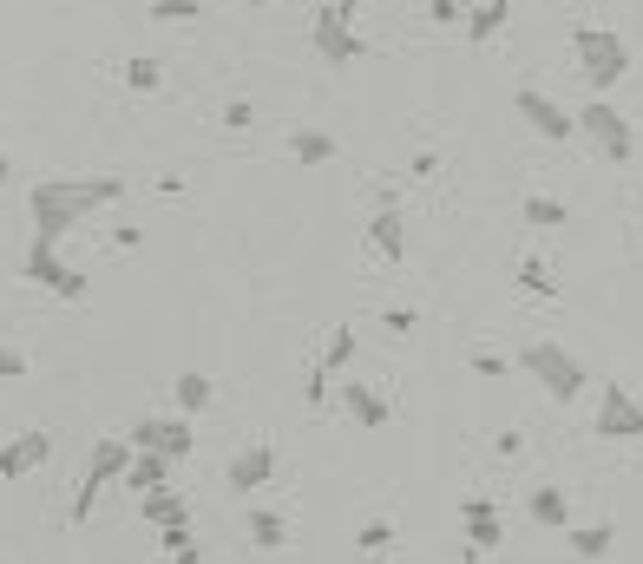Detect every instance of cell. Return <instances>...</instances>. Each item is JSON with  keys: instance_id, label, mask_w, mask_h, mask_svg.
<instances>
[{"instance_id": "1", "label": "cell", "mask_w": 643, "mask_h": 564, "mask_svg": "<svg viewBox=\"0 0 643 564\" xmlns=\"http://www.w3.org/2000/svg\"><path fill=\"white\" fill-rule=\"evenodd\" d=\"M125 197V177H39L26 191V210H33V243L39 256H59V237H72L92 210L118 204Z\"/></svg>"}, {"instance_id": "2", "label": "cell", "mask_w": 643, "mask_h": 564, "mask_svg": "<svg viewBox=\"0 0 643 564\" xmlns=\"http://www.w3.org/2000/svg\"><path fill=\"white\" fill-rule=\"evenodd\" d=\"M572 53H578L585 85H598V92H611V85L631 72V46H624L611 26H578V33H572Z\"/></svg>"}, {"instance_id": "3", "label": "cell", "mask_w": 643, "mask_h": 564, "mask_svg": "<svg viewBox=\"0 0 643 564\" xmlns=\"http://www.w3.org/2000/svg\"><path fill=\"white\" fill-rule=\"evenodd\" d=\"M131 453H138L131 440H99V447H92V460H85V480H79V493H72V526H85V519L99 513L105 486H112V480H125Z\"/></svg>"}, {"instance_id": "4", "label": "cell", "mask_w": 643, "mask_h": 564, "mask_svg": "<svg viewBox=\"0 0 643 564\" xmlns=\"http://www.w3.org/2000/svg\"><path fill=\"white\" fill-rule=\"evenodd\" d=\"M519 361H526V375H532L552 401H578V394H585V361H578V355H565L559 342H532Z\"/></svg>"}, {"instance_id": "5", "label": "cell", "mask_w": 643, "mask_h": 564, "mask_svg": "<svg viewBox=\"0 0 643 564\" xmlns=\"http://www.w3.org/2000/svg\"><path fill=\"white\" fill-rule=\"evenodd\" d=\"M572 118L585 125V138H592L611 164H631V158H638V125H631L611 99H592V105H585V112H572Z\"/></svg>"}, {"instance_id": "6", "label": "cell", "mask_w": 643, "mask_h": 564, "mask_svg": "<svg viewBox=\"0 0 643 564\" xmlns=\"http://www.w3.org/2000/svg\"><path fill=\"white\" fill-rule=\"evenodd\" d=\"M309 39H315L322 66H355V59H368V39L348 26V13H342V7H315V26H309Z\"/></svg>"}, {"instance_id": "7", "label": "cell", "mask_w": 643, "mask_h": 564, "mask_svg": "<svg viewBox=\"0 0 643 564\" xmlns=\"http://www.w3.org/2000/svg\"><path fill=\"white\" fill-rule=\"evenodd\" d=\"M592 440H643V401H631V388H605L598 394Z\"/></svg>"}, {"instance_id": "8", "label": "cell", "mask_w": 643, "mask_h": 564, "mask_svg": "<svg viewBox=\"0 0 643 564\" xmlns=\"http://www.w3.org/2000/svg\"><path fill=\"white\" fill-rule=\"evenodd\" d=\"M513 105H519V118H526V125H532L546 145H565V138L578 131V118H572V112H565L552 92H539V85H519V99H513Z\"/></svg>"}, {"instance_id": "9", "label": "cell", "mask_w": 643, "mask_h": 564, "mask_svg": "<svg viewBox=\"0 0 643 564\" xmlns=\"http://www.w3.org/2000/svg\"><path fill=\"white\" fill-rule=\"evenodd\" d=\"M26 276H33L39 289H53L59 302H85V289H92V283H85L72 263H59V256H39V250H26Z\"/></svg>"}, {"instance_id": "10", "label": "cell", "mask_w": 643, "mask_h": 564, "mask_svg": "<svg viewBox=\"0 0 643 564\" xmlns=\"http://www.w3.org/2000/svg\"><path fill=\"white\" fill-rule=\"evenodd\" d=\"M223 480H230V493H263V486L276 480V447H269V440H250V447L230 460Z\"/></svg>"}, {"instance_id": "11", "label": "cell", "mask_w": 643, "mask_h": 564, "mask_svg": "<svg viewBox=\"0 0 643 564\" xmlns=\"http://www.w3.org/2000/svg\"><path fill=\"white\" fill-rule=\"evenodd\" d=\"M46 460H53V434L33 427V434H20V440L0 447V480H26V473H39Z\"/></svg>"}, {"instance_id": "12", "label": "cell", "mask_w": 643, "mask_h": 564, "mask_svg": "<svg viewBox=\"0 0 643 564\" xmlns=\"http://www.w3.org/2000/svg\"><path fill=\"white\" fill-rule=\"evenodd\" d=\"M335 394H342V407H348V421H355V427H368V434H381V427H388V401H381L368 381H342Z\"/></svg>"}, {"instance_id": "13", "label": "cell", "mask_w": 643, "mask_h": 564, "mask_svg": "<svg viewBox=\"0 0 643 564\" xmlns=\"http://www.w3.org/2000/svg\"><path fill=\"white\" fill-rule=\"evenodd\" d=\"M460 519H467V532H473V552H493V545L506 539V532H500V506H493V499H480V493L460 506Z\"/></svg>"}, {"instance_id": "14", "label": "cell", "mask_w": 643, "mask_h": 564, "mask_svg": "<svg viewBox=\"0 0 643 564\" xmlns=\"http://www.w3.org/2000/svg\"><path fill=\"white\" fill-rule=\"evenodd\" d=\"M368 243H375V250H381L388 263H401V256H407V230H401V210H388V204H381V210L368 217Z\"/></svg>"}, {"instance_id": "15", "label": "cell", "mask_w": 643, "mask_h": 564, "mask_svg": "<svg viewBox=\"0 0 643 564\" xmlns=\"http://www.w3.org/2000/svg\"><path fill=\"white\" fill-rule=\"evenodd\" d=\"M164 473H171V460H164V453H131V467H125V480H118V486H125V493H158V486H171Z\"/></svg>"}, {"instance_id": "16", "label": "cell", "mask_w": 643, "mask_h": 564, "mask_svg": "<svg viewBox=\"0 0 643 564\" xmlns=\"http://www.w3.org/2000/svg\"><path fill=\"white\" fill-rule=\"evenodd\" d=\"M506 13H513V0H473V7H467V39H473V46H486V39H500V26H506Z\"/></svg>"}, {"instance_id": "17", "label": "cell", "mask_w": 643, "mask_h": 564, "mask_svg": "<svg viewBox=\"0 0 643 564\" xmlns=\"http://www.w3.org/2000/svg\"><path fill=\"white\" fill-rule=\"evenodd\" d=\"M243 532H250V545H256V552H276V545H289V526H283V513H269V506H250Z\"/></svg>"}, {"instance_id": "18", "label": "cell", "mask_w": 643, "mask_h": 564, "mask_svg": "<svg viewBox=\"0 0 643 564\" xmlns=\"http://www.w3.org/2000/svg\"><path fill=\"white\" fill-rule=\"evenodd\" d=\"M289 158H296V164H329V158H335V138L315 131V125H296V131H289Z\"/></svg>"}, {"instance_id": "19", "label": "cell", "mask_w": 643, "mask_h": 564, "mask_svg": "<svg viewBox=\"0 0 643 564\" xmlns=\"http://www.w3.org/2000/svg\"><path fill=\"white\" fill-rule=\"evenodd\" d=\"M171 394H177V407H184V414H204V407L217 401V381H210V375H197V368H184V375L171 381Z\"/></svg>"}, {"instance_id": "20", "label": "cell", "mask_w": 643, "mask_h": 564, "mask_svg": "<svg viewBox=\"0 0 643 564\" xmlns=\"http://www.w3.org/2000/svg\"><path fill=\"white\" fill-rule=\"evenodd\" d=\"M138 513H145V519H151L158 532H164V526H184V519H191V513H184V499H177L171 486H158V493H138Z\"/></svg>"}, {"instance_id": "21", "label": "cell", "mask_w": 643, "mask_h": 564, "mask_svg": "<svg viewBox=\"0 0 643 564\" xmlns=\"http://www.w3.org/2000/svg\"><path fill=\"white\" fill-rule=\"evenodd\" d=\"M532 519L552 526V532H572V499L559 486H532Z\"/></svg>"}, {"instance_id": "22", "label": "cell", "mask_w": 643, "mask_h": 564, "mask_svg": "<svg viewBox=\"0 0 643 564\" xmlns=\"http://www.w3.org/2000/svg\"><path fill=\"white\" fill-rule=\"evenodd\" d=\"M118 79H125L131 92H164V59L138 53V59H125V66H118Z\"/></svg>"}, {"instance_id": "23", "label": "cell", "mask_w": 643, "mask_h": 564, "mask_svg": "<svg viewBox=\"0 0 643 564\" xmlns=\"http://www.w3.org/2000/svg\"><path fill=\"white\" fill-rule=\"evenodd\" d=\"M355 348H361V342H355V329H348V322H342V329H335V335H329V348H322V361H315V368H322V375H329V381H335V375H342V368H348V361H355Z\"/></svg>"}, {"instance_id": "24", "label": "cell", "mask_w": 643, "mask_h": 564, "mask_svg": "<svg viewBox=\"0 0 643 564\" xmlns=\"http://www.w3.org/2000/svg\"><path fill=\"white\" fill-rule=\"evenodd\" d=\"M611 545H618V526H605V519H598V526H578V532H572V552H578V559H605Z\"/></svg>"}, {"instance_id": "25", "label": "cell", "mask_w": 643, "mask_h": 564, "mask_svg": "<svg viewBox=\"0 0 643 564\" xmlns=\"http://www.w3.org/2000/svg\"><path fill=\"white\" fill-rule=\"evenodd\" d=\"M526 223L532 230H559L565 223V204L559 197H526Z\"/></svg>"}, {"instance_id": "26", "label": "cell", "mask_w": 643, "mask_h": 564, "mask_svg": "<svg viewBox=\"0 0 643 564\" xmlns=\"http://www.w3.org/2000/svg\"><path fill=\"white\" fill-rule=\"evenodd\" d=\"M519 289H526V296H559V283H552V269H546L539 256H526V263H519Z\"/></svg>"}, {"instance_id": "27", "label": "cell", "mask_w": 643, "mask_h": 564, "mask_svg": "<svg viewBox=\"0 0 643 564\" xmlns=\"http://www.w3.org/2000/svg\"><path fill=\"white\" fill-rule=\"evenodd\" d=\"M355 545H361V559H381V552L394 545V526H381V519H375V526H361V532H355Z\"/></svg>"}, {"instance_id": "28", "label": "cell", "mask_w": 643, "mask_h": 564, "mask_svg": "<svg viewBox=\"0 0 643 564\" xmlns=\"http://www.w3.org/2000/svg\"><path fill=\"white\" fill-rule=\"evenodd\" d=\"M204 0H151V20H197Z\"/></svg>"}, {"instance_id": "29", "label": "cell", "mask_w": 643, "mask_h": 564, "mask_svg": "<svg viewBox=\"0 0 643 564\" xmlns=\"http://www.w3.org/2000/svg\"><path fill=\"white\" fill-rule=\"evenodd\" d=\"M223 125H230V131H250V125H256V105H250V99H230V105H223Z\"/></svg>"}, {"instance_id": "30", "label": "cell", "mask_w": 643, "mask_h": 564, "mask_svg": "<svg viewBox=\"0 0 643 564\" xmlns=\"http://www.w3.org/2000/svg\"><path fill=\"white\" fill-rule=\"evenodd\" d=\"M302 401H309V407H322V401H329V375H322V368H309V381H302Z\"/></svg>"}, {"instance_id": "31", "label": "cell", "mask_w": 643, "mask_h": 564, "mask_svg": "<svg viewBox=\"0 0 643 564\" xmlns=\"http://www.w3.org/2000/svg\"><path fill=\"white\" fill-rule=\"evenodd\" d=\"M158 545H164L171 559H177V552H191V526H164V532H158Z\"/></svg>"}, {"instance_id": "32", "label": "cell", "mask_w": 643, "mask_h": 564, "mask_svg": "<svg viewBox=\"0 0 643 564\" xmlns=\"http://www.w3.org/2000/svg\"><path fill=\"white\" fill-rule=\"evenodd\" d=\"M473 368H480L486 381H500V375H506V355H493V348H480V355H473Z\"/></svg>"}, {"instance_id": "33", "label": "cell", "mask_w": 643, "mask_h": 564, "mask_svg": "<svg viewBox=\"0 0 643 564\" xmlns=\"http://www.w3.org/2000/svg\"><path fill=\"white\" fill-rule=\"evenodd\" d=\"M26 375V355L20 348H0V381H20Z\"/></svg>"}, {"instance_id": "34", "label": "cell", "mask_w": 643, "mask_h": 564, "mask_svg": "<svg viewBox=\"0 0 643 564\" xmlns=\"http://www.w3.org/2000/svg\"><path fill=\"white\" fill-rule=\"evenodd\" d=\"M407 177H440V158H434V151H421V158L407 164Z\"/></svg>"}, {"instance_id": "35", "label": "cell", "mask_w": 643, "mask_h": 564, "mask_svg": "<svg viewBox=\"0 0 643 564\" xmlns=\"http://www.w3.org/2000/svg\"><path fill=\"white\" fill-rule=\"evenodd\" d=\"M519 447H526V434H513V427H506V434H500V440H493V453H500V460H513V453H519Z\"/></svg>"}, {"instance_id": "36", "label": "cell", "mask_w": 643, "mask_h": 564, "mask_svg": "<svg viewBox=\"0 0 643 564\" xmlns=\"http://www.w3.org/2000/svg\"><path fill=\"white\" fill-rule=\"evenodd\" d=\"M427 13H434V20H467V7H460V0H427Z\"/></svg>"}, {"instance_id": "37", "label": "cell", "mask_w": 643, "mask_h": 564, "mask_svg": "<svg viewBox=\"0 0 643 564\" xmlns=\"http://www.w3.org/2000/svg\"><path fill=\"white\" fill-rule=\"evenodd\" d=\"M381 322H388V329H394V335H407V329H414V309H388V315H381Z\"/></svg>"}, {"instance_id": "38", "label": "cell", "mask_w": 643, "mask_h": 564, "mask_svg": "<svg viewBox=\"0 0 643 564\" xmlns=\"http://www.w3.org/2000/svg\"><path fill=\"white\" fill-rule=\"evenodd\" d=\"M329 7H342V13H348V20H355V13H361V0H329Z\"/></svg>"}, {"instance_id": "39", "label": "cell", "mask_w": 643, "mask_h": 564, "mask_svg": "<svg viewBox=\"0 0 643 564\" xmlns=\"http://www.w3.org/2000/svg\"><path fill=\"white\" fill-rule=\"evenodd\" d=\"M171 564H197V545H191V552H177V559H171Z\"/></svg>"}, {"instance_id": "40", "label": "cell", "mask_w": 643, "mask_h": 564, "mask_svg": "<svg viewBox=\"0 0 643 564\" xmlns=\"http://www.w3.org/2000/svg\"><path fill=\"white\" fill-rule=\"evenodd\" d=\"M0 184H7V151H0Z\"/></svg>"}, {"instance_id": "41", "label": "cell", "mask_w": 643, "mask_h": 564, "mask_svg": "<svg viewBox=\"0 0 643 564\" xmlns=\"http://www.w3.org/2000/svg\"><path fill=\"white\" fill-rule=\"evenodd\" d=\"M243 7H269V0H243Z\"/></svg>"}, {"instance_id": "42", "label": "cell", "mask_w": 643, "mask_h": 564, "mask_svg": "<svg viewBox=\"0 0 643 564\" xmlns=\"http://www.w3.org/2000/svg\"><path fill=\"white\" fill-rule=\"evenodd\" d=\"M460 7H473V0H460Z\"/></svg>"}, {"instance_id": "43", "label": "cell", "mask_w": 643, "mask_h": 564, "mask_svg": "<svg viewBox=\"0 0 643 564\" xmlns=\"http://www.w3.org/2000/svg\"><path fill=\"white\" fill-rule=\"evenodd\" d=\"M394 564H401V559H394Z\"/></svg>"}, {"instance_id": "44", "label": "cell", "mask_w": 643, "mask_h": 564, "mask_svg": "<svg viewBox=\"0 0 643 564\" xmlns=\"http://www.w3.org/2000/svg\"><path fill=\"white\" fill-rule=\"evenodd\" d=\"M638 447H643V440H638Z\"/></svg>"}]
</instances>
